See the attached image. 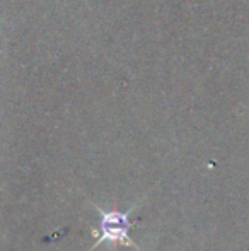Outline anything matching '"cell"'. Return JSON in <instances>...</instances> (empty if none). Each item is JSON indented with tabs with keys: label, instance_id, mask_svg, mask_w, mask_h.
I'll list each match as a JSON object with an SVG mask.
<instances>
[{
	"label": "cell",
	"instance_id": "1",
	"mask_svg": "<svg viewBox=\"0 0 249 251\" xmlns=\"http://www.w3.org/2000/svg\"><path fill=\"white\" fill-rule=\"evenodd\" d=\"M96 210L99 212V229H92V234L96 238V243L92 245L91 251L96 250L103 243H114V245H123L130 246V248L142 251L138 245L130 239V229L133 227V222L130 221V214L135 210V207H132L128 212H120V210H101L96 207Z\"/></svg>",
	"mask_w": 249,
	"mask_h": 251
}]
</instances>
